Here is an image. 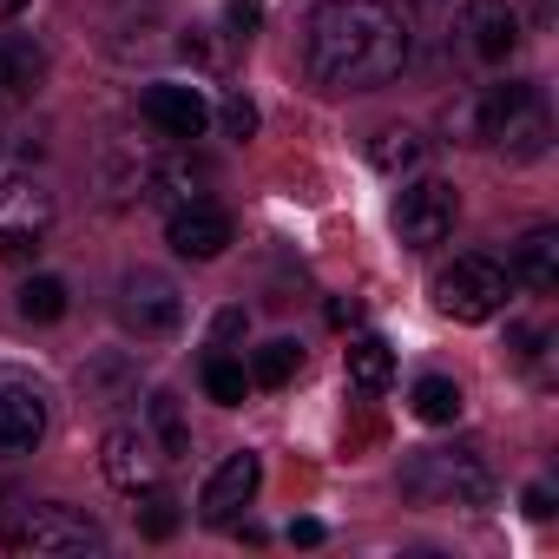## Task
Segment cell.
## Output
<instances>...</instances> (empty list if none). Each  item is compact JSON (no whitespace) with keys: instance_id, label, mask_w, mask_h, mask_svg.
Instances as JSON below:
<instances>
[{"instance_id":"cell-10","label":"cell","mask_w":559,"mask_h":559,"mask_svg":"<svg viewBox=\"0 0 559 559\" xmlns=\"http://www.w3.org/2000/svg\"><path fill=\"white\" fill-rule=\"evenodd\" d=\"M99 467H106V480H112L119 493H145V487H158L165 454L152 448L145 428H112V435L99 441Z\"/></svg>"},{"instance_id":"cell-9","label":"cell","mask_w":559,"mask_h":559,"mask_svg":"<svg viewBox=\"0 0 559 559\" xmlns=\"http://www.w3.org/2000/svg\"><path fill=\"white\" fill-rule=\"evenodd\" d=\"M230 237H237V224H230V211H224V204H211V198L178 204V211H171V224H165V243H171L178 257H191V263L224 257V250H230Z\"/></svg>"},{"instance_id":"cell-17","label":"cell","mask_w":559,"mask_h":559,"mask_svg":"<svg viewBox=\"0 0 559 559\" xmlns=\"http://www.w3.org/2000/svg\"><path fill=\"white\" fill-rule=\"evenodd\" d=\"M513 284H526L533 297H552L559 290V230L552 224H533L520 243H513Z\"/></svg>"},{"instance_id":"cell-16","label":"cell","mask_w":559,"mask_h":559,"mask_svg":"<svg viewBox=\"0 0 559 559\" xmlns=\"http://www.w3.org/2000/svg\"><path fill=\"white\" fill-rule=\"evenodd\" d=\"M40 80H47V53L21 34H0V112L27 106L40 93Z\"/></svg>"},{"instance_id":"cell-24","label":"cell","mask_w":559,"mask_h":559,"mask_svg":"<svg viewBox=\"0 0 559 559\" xmlns=\"http://www.w3.org/2000/svg\"><path fill=\"white\" fill-rule=\"evenodd\" d=\"M152 435H158V454H165V461L191 454V428H185V415H178V402H171L165 389L152 395Z\"/></svg>"},{"instance_id":"cell-14","label":"cell","mask_w":559,"mask_h":559,"mask_svg":"<svg viewBox=\"0 0 559 559\" xmlns=\"http://www.w3.org/2000/svg\"><path fill=\"white\" fill-rule=\"evenodd\" d=\"M47 441V395L40 389H0V454L21 461Z\"/></svg>"},{"instance_id":"cell-26","label":"cell","mask_w":559,"mask_h":559,"mask_svg":"<svg viewBox=\"0 0 559 559\" xmlns=\"http://www.w3.org/2000/svg\"><path fill=\"white\" fill-rule=\"evenodd\" d=\"M217 119H224V132H230V139H250V132H257V106H250L243 93H230V99L217 106Z\"/></svg>"},{"instance_id":"cell-1","label":"cell","mask_w":559,"mask_h":559,"mask_svg":"<svg viewBox=\"0 0 559 559\" xmlns=\"http://www.w3.org/2000/svg\"><path fill=\"white\" fill-rule=\"evenodd\" d=\"M304 34L310 80L330 93H376L408 67V27L382 0H323Z\"/></svg>"},{"instance_id":"cell-32","label":"cell","mask_w":559,"mask_h":559,"mask_svg":"<svg viewBox=\"0 0 559 559\" xmlns=\"http://www.w3.org/2000/svg\"><path fill=\"white\" fill-rule=\"evenodd\" d=\"M21 8H27V0H0V21H14Z\"/></svg>"},{"instance_id":"cell-7","label":"cell","mask_w":559,"mask_h":559,"mask_svg":"<svg viewBox=\"0 0 559 559\" xmlns=\"http://www.w3.org/2000/svg\"><path fill=\"white\" fill-rule=\"evenodd\" d=\"M454 217H461V198H454L448 178H415V185L395 198V237H402L408 250H435V243H448Z\"/></svg>"},{"instance_id":"cell-4","label":"cell","mask_w":559,"mask_h":559,"mask_svg":"<svg viewBox=\"0 0 559 559\" xmlns=\"http://www.w3.org/2000/svg\"><path fill=\"white\" fill-rule=\"evenodd\" d=\"M507 290H513V276L493 257H454L435 276V310L454 323H493L507 310Z\"/></svg>"},{"instance_id":"cell-15","label":"cell","mask_w":559,"mask_h":559,"mask_svg":"<svg viewBox=\"0 0 559 559\" xmlns=\"http://www.w3.org/2000/svg\"><path fill=\"white\" fill-rule=\"evenodd\" d=\"M132 185H139V204H165V211H178V204L198 198L204 165H191V158H145V165L132 171Z\"/></svg>"},{"instance_id":"cell-22","label":"cell","mask_w":559,"mask_h":559,"mask_svg":"<svg viewBox=\"0 0 559 559\" xmlns=\"http://www.w3.org/2000/svg\"><path fill=\"white\" fill-rule=\"evenodd\" d=\"M14 310L27 323H60L67 317V284H60V276H27L21 297H14Z\"/></svg>"},{"instance_id":"cell-33","label":"cell","mask_w":559,"mask_h":559,"mask_svg":"<svg viewBox=\"0 0 559 559\" xmlns=\"http://www.w3.org/2000/svg\"><path fill=\"white\" fill-rule=\"evenodd\" d=\"M415 8H421V14H435V8H448V0H415Z\"/></svg>"},{"instance_id":"cell-13","label":"cell","mask_w":559,"mask_h":559,"mask_svg":"<svg viewBox=\"0 0 559 559\" xmlns=\"http://www.w3.org/2000/svg\"><path fill=\"white\" fill-rule=\"evenodd\" d=\"M139 112H145V119H152L165 139H204V126H211V106H204V93H198V86H178V80H158V86H145Z\"/></svg>"},{"instance_id":"cell-27","label":"cell","mask_w":559,"mask_h":559,"mask_svg":"<svg viewBox=\"0 0 559 559\" xmlns=\"http://www.w3.org/2000/svg\"><path fill=\"white\" fill-rule=\"evenodd\" d=\"M257 21H263L257 0H224V27H230L237 40H250V34H257Z\"/></svg>"},{"instance_id":"cell-30","label":"cell","mask_w":559,"mask_h":559,"mask_svg":"<svg viewBox=\"0 0 559 559\" xmlns=\"http://www.w3.org/2000/svg\"><path fill=\"white\" fill-rule=\"evenodd\" d=\"M520 507H526L533 520H552V493H546V487H526V500H520Z\"/></svg>"},{"instance_id":"cell-21","label":"cell","mask_w":559,"mask_h":559,"mask_svg":"<svg viewBox=\"0 0 559 559\" xmlns=\"http://www.w3.org/2000/svg\"><path fill=\"white\" fill-rule=\"evenodd\" d=\"M204 395H211L217 408H243V395H250L243 362H230L224 349H211V356H204Z\"/></svg>"},{"instance_id":"cell-23","label":"cell","mask_w":559,"mask_h":559,"mask_svg":"<svg viewBox=\"0 0 559 559\" xmlns=\"http://www.w3.org/2000/svg\"><path fill=\"white\" fill-rule=\"evenodd\" d=\"M415 415H421L428 428L461 421V389H454L448 376H421V382H415Z\"/></svg>"},{"instance_id":"cell-8","label":"cell","mask_w":559,"mask_h":559,"mask_svg":"<svg viewBox=\"0 0 559 559\" xmlns=\"http://www.w3.org/2000/svg\"><path fill=\"white\" fill-rule=\"evenodd\" d=\"M53 230V198L34 178H0V257L21 263L47 243Z\"/></svg>"},{"instance_id":"cell-3","label":"cell","mask_w":559,"mask_h":559,"mask_svg":"<svg viewBox=\"0 0 559 559\" xmlns=\"http://www.w3.org/2000/svg\"><path fill=\"white\" fill-rule=\"evenodd\" d=\"M402 493L421 507H493V474L480 448H428L408 461Z\"/></svg>"},{"instance_id":"cell-18","label":"cell","mask_w":559,"mask_h":559,"mask_svg":"<svg viewBox=\"0 0 559 559\" xmlns=\"http://www.w3.org/2000/svg\"><path fill=\"white\" fill-rule=\"evenodd\" d=\"M343 369H349V389L382 395V389L395 382V349H389L382 336H356V343H349V356H343Z\"/></svg>"},{"instance_id":"cell-2","label":"cell","mask_w":559,"mask_h":559,"mask_svg":"<svg viewBox=\"0 0 559 559\" xmlns=\"http://www.w3.org/2000/svg\"><path fill=\"white\" fill-rule=\"evenodd\" d=\"M448 132L461 145H493L507 165H533L552 145V112L533 80H507V86L474 93L467 106H448Z\"/></svg>"},{"instance_id":"cell-6","label":"cell","mask_w":559,"mask_h":559,"mask_svg":"<svg viewBox=\"0 0 559 559\" xmlns=\"http://www.w3.org/2000/svg\"><path fill=\"white\" fill-rule=\"evenodd\" d=\"M119 323L139 336V343H165L178 336L185 323V297L165 270H126V284H119Z\"/></svg>"},{"instance_id":"cell-31","label":"cell","mask_w":559,"mask_h":559,"mask_svg":"<svg viewBox=\"0 0 559 559\" xmlns=\"http://www.w3.org/2000/svg\"><path fill=\"white\" fill-rule=\"evenodd\" d=\"M290 539L297 546H323V520H290Z\"/></svg>"},{"instance_id":"cell-20","label":"cell","mask_w":559,"mask_h":559,"mask_svg":"<svg viewBox=\"0 0 559 559\" xmlns=\"http://www.w3.org/2000/svg\"><path fill=\"white\" fill-rule=\"evenodd\" d=\"M297 369H304V349H297L290 336H276V343H263V349H257L250 382H257V389H290V382H297Z\"/></svg>"},{"instance_id":"cell-5","label":"cell","mask_w":559,"mask_h":559,"mask_svg":"<svg viewBox=\"0 0 559 559\" xmlns=\"http://www.w3.org/2000/svg\"><path fill=\"white\" fill-rule=\"evenodd\" d=\"M106 533L67 507V500H47V507H27L14 526H8V552H34V559H60V552H99Z\"/></svg>"},{"instance_id":"cell-25","label":"cell","mask_w":559,"mask_h":559,"mask_svg":"<svg viewBox=\"0 0 559 559\" xmlns=\"http://www.w3.org/2000/svg\"><path fill=\"white\" fill-rule=\"evenodd\" d=\"M139 533H145V539H171V533H178V500H171V493H158V487H145Z\"/></svg>"},{"instance_id":"cell-11","label":"cell","mask_w":559,"mask_h":559,"mask_svg":"<svg viewBox=\"0 0 559 559\" xmlns=\"http://www.w3.org/2000/svg\"><path fill=\"white\" fill-rule=\"evenodd\" d=\"M257 480H263V461L250 454V448H237V454H224V467L204 480V493H198V513L211 520V526H230L237 520V507H250L257 500Z\"/></svg>"},{"instance_id":"cell-29","label":"cell","mask_w":559,"mask_h":559,"mask_svg":"<svg viewBox=\"0 0 559 559\" xmlns=\"http://www.w3.org/2000/svg\"><path fill=\"white\" fill-rule=\"evenodd\" d=\"M356 317H362V304H356V297H336V304H330V323H336V330H349Z\"/></svg>"},{"instance_id":"cell-28","label":"cell","mask_w":559,"mask_h":559,"mask_svg":"<svg viewBox=\"0 0 559 559\" xmlns=\"http://www.w3.org/2000/svg\"><path fill=\"white\" fill-rule=\"evenodd\" d=\"M237 336H243V310H224V317L211 323V349H230Z\"/></svg>"},{"instance_id":"cell-12","label":"cell","mask_w":559,"mask_h":559,"mask_svg":"<svg viewBox=\"0 0 559 559\" xmlns=\"http://www.w3.org/2000/svg\"><path fill=\"white\" fill-rule=\"evenodd\" d=\"M461 40L480 67H507L513 47H520V14L507 8V0H467L461 14Z\"/></svg>"},{"instance_id":"cell-19","label":"cell","mask_w":559,"mask_h":559,"mask_svg":"<svg viewBox=\"0 0 559 559\" xmlns=\"http://www.w3.org/2000/svg\"><path fill=\"white\" fill-rule=\"evenodd\" d=\"M421 152H428V139H421L415 126H382V132L369 139V165H376V171H389V178L415 171V165H421Z\"/></svg>"}]
</instances>
